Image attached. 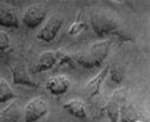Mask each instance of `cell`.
I'll return each instance as SVG.
<instances>
[{"mask_svg":"<svg viewBox=\"0 0 150 122\" xmlns=\"http://www.w3.org/2000/svg\"><path fill=\"white\" fill-rule=\"evenodd\" d=\"M110 67H111V63L106 65L93 80H90L86 84V93H87V96L90 99L93 97H95V96H97L100 92V87H102L105 78H106V76H108V74H109V71H110Z\"/></svg>","mask_w":150,"mask_h":122,"instance_id":"7","label":"cell"},{"mask_svg":"<svg viewBox=\"0 0 150 122\" xmlns=\"http://www.w3.org/2000/svg\"><path fill=\"white\" fill-rule=\"evenodd\" d=\"M54 65H57V58L56 53L53 51H47V52L42 53L38 58L37 66H36V73H42L50 70Z\"/></svg>","mask_w":150,"mask_h":122,"instance_id":"9","label":"cell"},{"mask_svg":"<svg viewBox=\"0 0 150 122\" xmlns=\"http://www.w3.org/2000/svg\"><path fill=\"white\" fill-rule=\"evenodd\" d=\"M87 29V22H86V18L83 12H79L76 18H75L74 22L72 23V25L68 29V35L69 36H76L80 32H82L83 30Z\"/></svg>","mask_w":150,"mask_h":122,"instance_id":"13","label":"cell"},{"mask_svg":"<svg viewBox=\"0 0 150 122\" xmlns=\"http://www.w3.org/2000/svg\"><path fill=\"white\" fill-rule=\"evenodd\" d=\"M133 122H141V121H137V120H135V121H133Z\"/></svg>","mask_w":150,"mask_h":122,"instance_id":"19","label":"cell"},{"mask_svg":"<svg viewBox=\"0 0 150 122\" xmlns=\"http://www.w3.org/2000/svg\"><path fill=\"white\" fill-rule=\"evenodd\" d=\"M49 113L47 102L40 97L30 100L24 108V122H37Z\"/></svg>","mask_w":150,"mask_h":122,"instance_id":"3","label":"cell"},{"mask_svg":"<svg viewBox=\"0 0 150 122\" xmlns=\"http://www.w3.org/2000/svg\"><path fill=\"white\" fill-rule=\"evenodd\" d=\"M16 94L9 87L8 82L5 78H0V104L7 103L11 99H14Z\"/></svg>","mask_w":150,"mask_h":122,"instance_id":"14","label":"cell"},{"mask_svg":"<svg viewBox=\"0 0 150 122\" xmlns=\"http://www.w3.org/2000/svg\"><path fill=\"white\" fill-rule=\"evenodd\" d=\"M62 107L66 112H68L71 115H73L77 119H86L87 118L86 107H84V104L81 100H77V99L69 100L66 104H64Z\"/></svg>","mask_w":150,"mask_h":122,"instance_id":"12","label":"cell"},{"mask_svg":"<svg viewBox=\"0 0 150 122\" xmlns=\"http://www.w3.org/2000/svg\"><path fill=\"white\" fill-rule=\"evenodd\" d=\"M64 24V18L54 15L51 16L46 21V23L43 25V28L40 29V31H38L37 34V39L43 40L45 43H50L52 40H54V38L57 37L58 32L60 31L61 27Z\"/></svg>","mask_w":150,"mask_h":122,"instance_id":"4","label":"cell"},{"mask_svg":"<svg viewBox=\"0 0 150 122\" xmlns=\"http://www.w3.org/2000/svg\"><path fill=\"white\" fill-rule=\"evenodd\" d=\"M120 104H121V97L119 96V92L113 93L111 99L105 106L106 114L111 122H118V118L120 114Z\"/></svg>","mask_w":150,"mask_h":122,"instance_id":"10","label":"cell"},{"mask_svg":"<svg viewBox=\"0 0 150 122\" xmlns=\"http://www.w3.org/2000/svg\"><path fill=\"white\" fill-rule=\"evenodd\" d=\"M91 27L94 31L100 37L119 32V24L115 18L104 13L95 14L91 18Z\"/></svg>","mask_w":150,"mask_h":122,"instance_id":"2","label":"cell"},{"mask_svg":"<svg viewBox=\"0 0 150 122\" xmlns=\"http://www.w3.org/2000/svg\"><path fill=\"white\" fill-rule=\"evenodd\" d=\"M69 85H71L69 80L66 76H64V75L53 76L50 80H47V82H46V89L53 96L65 94L68 91Z\"/></svg>","mask_w":150,"mask_h":122,"instance_id":"8","label":"cell"},{"mask_svg":"<svg viewBox=\"0 0 150 122\" xmlns=\"http://www.w3.org/2000/svg\"><path fill=\"white\" fill-rule=\"evenodd\" d=\"M46 16V11L40 5H31L27 8V11L23 14L22 22L25 27L30 29H35L44 21Z\"/></svg>","mask_w":150,"mask_h":122,"instance_id":"6","label":"cell"},{"mask_svg":"<svg viewBox=\"0 0 150 122\" xmlns=\"http://www.w3.org/2000/svg\"><path fill=\"white\" fill-rule=\"evenodd\" d=\"M110 45H111L110 40L93 43L77 53L75 60L86 69L99 67L109 54Z\"/></svg>","mask_w":150,"mask_h":122,"instance_id":"1","label":"cell"},{"mask_svg":"<svg viewBox=\"0 0 150 122\" xmlns=\"http://www.w3.org/2000/svg\"><path fill=\"white\" fill-rule=\"evenodd\" d=\"M11 47V38L7 32L0 30V51H6Z\"/></svg>","mask_w":150,"mask_h":122,"instance_id":"18","label":"cell"},{"mask_svg":"<svg viewBox=\"0 0 150 122\" xmlns=\"http://www.w3.org/2000/svg\"><path fill=\"white\" fill-rule=\"evenodd\" d=\"M110 75H111V80H112L114 83H121V81L124 80V76H125V70L121 66L117 65V66H112L110 67Z\"/></svg>","mask_w":150,"mask_h":122,"instance_id":"16","label":"cell"},{"mask_svg":"<svg viewBox=\"0 0 150 122\" xmlns=\"http://www.w3.org/2000/svg\"><path fill=\"white\" fill-rule=\"evenodd\" d=\"M120 113L122 122H133L136 120V112L131 105L124 104L120 106Z\"/></svg>","mask_w":150,"mask_h":122,"instance_id":"15","label":"cell"},{"mask_svg":"<svg viewBox=\"0 0 150 122\" xmlns=\"http://www.w3.org/2000/svg\"><path fill=\"white\" fill-rule=\"evenodd\" d=\"M9 67L12 70V74H13V83L14 84H18V85H25V87H37V83H35L29 73L27 69V65L21 61V60H15L14 62L9 63Z\"/></svg>","mask_w":150,"mask_h":122,"instance_id":"5","label":"cell"},{"mask_svg":"<svg viewBox=\"0 0 150 122\" xmlns=\"http://www.w3.org/2000/svg\"><path fill=\"white\" fill-rule=\"evenodd\" d=\"M54 53H56L57 63H59V65H65V63H69V65H72V62H73L72 58L65 52V51H62V50H58V51H54Z\"/></svg>","mask_w":150,"mask_h":122,"instance_id":"17","label":"cell"},{"mask_svg":"<svg viewBox=\"0 0 150 122\" xmlns=\"http://www.w3.org/2000/svg\"><path fill=\"white\" fill-rule=\"evenodd\" d=\"M0 25L6 28H19V18L11 8H0Z\"/></svg>","mask_w":150,"mask_h":122,"instance_id":"11","label":"cell"}]
</instances>
